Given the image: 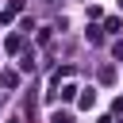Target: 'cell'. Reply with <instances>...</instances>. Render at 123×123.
Returning a JSON list of instances; mask_svg holds the SVG:
<instances>
[{
    "instance_id": "cell-1",
    "label": "cell",
    "mask_w": 123,
    "mask_h": 123,
    "mask_svg": "<svg viewBox=\"0 0 123 123\" xmlns=\"http://www.w3.org/2000/svg\"><path fill=\"white\" fill-rule=\"evenodd\" d=\"M54 123H73V115H62V111H58V115H54Z\"/></svg>"
},
{
    "instance_id": "cell-2",
    "label": "cell",
    "mask_w": 123,
    "mask_h": 123,
    "mask_svg": "<svg viewBox=\"0 0 123 123\" xmlns=\"http://www.w3.org/2000/svg\"><path fill=\"white\" fill-rule=\"evenodd\" d=\"M115 58H123V42H115Z\"/></svg>"
}]
</instances>
